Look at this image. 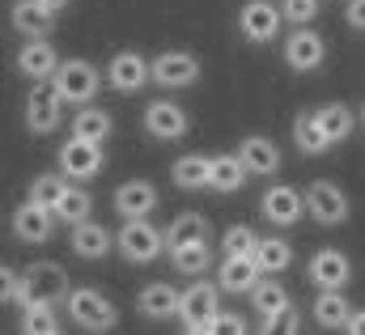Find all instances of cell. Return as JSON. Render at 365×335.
I'll use <instances>...</instances> for the list:
<instances>
[{"instance_id":"cell-9","label":"cell","mask_w":365,"mask_h":335,"mask_svg":"<svg viewBox=\"0 0 365 335\" xmlns=\"http://www.w3.org/2000/svg\"><path fill=\"white\" fill-rule=\"evenodd\" d=\"M56 225H60V221H56V212H51L47 204H34V200L17 204V208H13V217H9L13 238H17V242H26V247H34V242H51Z\"/></svg>"},{"instance_id":"cell-13","label":"cell","mask_w":365,"mask_h":335,"mask_svg":"<svg viewBox=\"0 0 365 335\" xmlns=\"http://www.w3.org/2000/svg\"><path fill=\"white\" fill-rule=\"evenodd\" d=\"M106 81H110L115 93H140L153 81V60H145L140 51H115L110 68H106Z\"/></svg>"},{"instance_id":"cell-43","label":"cell","mask_w":365,"mask_h":335,"mask_svg":"<svg viewBox=\"0 0 365 335\" xmlns=\"http://www.w3.org/2000/svg\"><path fill=\"white\" fill-rule=\"evenodd\" d=\"M349 331H353V335H365V310H353V319H349Z\"/></svg>"},{"instance_id":"cell-44","label":"cell","mask_w":365,"mask_h":335,"mask_svg":"<svg viewBox=\"0 0 365 335\" xmlns=\"http://www.w3.org/2000/svg\"><path fill=\"white\" fill-rule=\"evenodd\" d=\"M43 4H47V9H56V13H64V9H68L73 0H43Z\"/></svg>"},{"instance_id":"cell-26","label":"cell","mask_w":365,"mask_h":335,"mask_svg":"<svg viewBox=\"0 0 365 335\" xmlns=\"http://www.w3.org/2000/svg\"><path fill=\"white\" fill-rule=\"evenodd\" d=\"M208 178H212V158L204 153H182L170 166V182L179 191H208Z\"/></svg>"},{"instance_id":"cell-22","label":"cell","mask_w":365,"mask_h":335,"mask_svg":"<svg viewBox=\"0 0 365 335\" xmlns=\"http://www.w3.org/2000/svg\"><path fill=\"white\" fill-rule=\"evenodd\" d=\"M68 247H73L77 259L98 263V259H106V254H110L115 238H110V230H106V225H98V221H81V225H73V230H68Z\"/></svg>"},{"instance_id":"cell-34","label":"cell","mask_w":365,"mask_h":335,"mask_svg":"<svg viewBox=\"0 0 365 335\" xmlns=\"http://www.w3.org/2000/svg\"><path fill=\"white\" fill-rule=\"evenodd\" d=\"M319 123H323V132L331 136V145L349 140L353 128H357V119H353V110H349L344 102H327V106H319Z\"/></svg>"},{"instance_id":"cell-30","label":"cell","mask_w":365,"mask_h":335,"mask_svg":"<svg viewBox=\"0 0 365 335\" xmlns=\"http://www.w3.org/2000/svg\"><path fill=\"white\" fill-rule=\"evenodd\" d=\"M110 132H115V119H110V110H102V106H81L77 115H73V136H86V140H110Z\"/></svg>"},{"instance_id":"cell-5","label":"cell","mask_w":365,"mask_h":335,"mask_svg":"<svg viewBox=\"0 0 365 335\" xmlns=\"http://www.w3.org/2000/svg\"><path fill=\"white\" fill-rule=\"evenodd\" d=\"M259 217H264L272 230H293V225H302V217H310V212H306V191H297V187H289V182H272V187L259 195Z\"/></svg>"},{"instance_id":"cell-17","label":"cell","mask_w":365,"mask_h":335,"mask_svg":"<svg viewBox=\"0 0 365 335\" xmlns=\"http://www.w3.org/2000/svg\"><path fill=\"white\" fill-rule=\"evenodd\" d=\"M56 9H47L43 0H13L9 4V21L21 38H47L56 30Z\"/></svg>"},{"instance_id":"cell-21","label":"cell","mask_w":365,"mask_h":335,"mask_svg":"<svg viewBox=\"0 0 365 335\" xmlns=\"http://www.w3.org/2000/svg\"><path fill=\"white\" fill-rule=\"evenodd\" d=\"M353 302L344 289H319L314 297V323L327 327V331H349V319H353Z\"/></svg>"},{"instance_id":"cell-25","label":"cell","mask_w":365,"mask_h":335,"mask_svg":"<svg viewBox=\"0 0 365 335\" xmlns=\"http://www.w3.org/2000/svg\"><path fill=\"white\" fill-rule=\"evenodd\" d=\"M238 158H242V166L251 170V174H259V178L280 170V149H276V140H268V136L238 140Z\"/></svg>"},{"instance_id":"cell-45","label":"cell","mask_w":365,"mask_h":335,"mask_svg":"<svg viewBox=\"0 0 365 335\" xmlns=\"http://www.w3.org/2000/svg\"><path fill=\"white\" fill-rule=\"evenodd\" d=\"M361 123H365V106H361Z\"/></svg>"},{"instance_id":"cell-40","label":"cell","mask_w":365,"mask_h":335,"mask_svg":"<svg viewBox=\"0 0 365 335\" xmlns=\"http://www.w3.org/2000/svg\"><path fill=\"white\" fill-rule=\"evenodd\" d=\"M280 13H284V21H293V26H310V21L319 17V0H280Z\"/></svg>"},{"instance_id":"cell-15","label":"cell","mask_w":365,"mask_h":335,"mask_svg":"<svg viewBox=\"0 0 365 335\" xmlns=\"http://www.w3.org/2000/svg\"><path fill=\"white\" fill-rule=\"evenodd\" d=\"M264 280V267L255 254H225L221 267H217V284L225 293H238V297H251V289Z\"/></svg>"},{"instance_id":"cell-23","label":"cell","mask_w":365,"mask_h":335,"mask_svg":"<svg viewBox=\"0 0 365 335\" xmlns=\"http://www.w3.org/2000/svg\"><path fill=\"white\" fill-rule=\"evenodd\" d=\"M26 276H30V284H34V297H47V302H64L68 293H73V284H68V272L60 267V263H30L26 267Z\"/></svg>"},{"instance_id":"cell-6","label":"cell","mask_w":365,"mask_h":335,"mask_svg":"<svg viewBox=\"0 0 365 335\" xmlns=\"http://www.w3.org/2000/svg\"><path fill=\"white\" fill-rule=\"evenodd\" d=\"M51 81L64 93L68 106H86V102L98 98V89H102V73L93 68L90 60H60V68H56Z\"/></svg>"},{"instance_id":"cell-12","label":"cell","mask_w":365,"mask_h":335,"mask_svg":"<svg viewBox=\"0 0 365 335\" xmlns=\"http://www.w3.org/2000/svg\"><path fill=\"white\" fill-rule=\"evenodd\" d=\"M280 21H284V13L276 9L272 0H247L242 13H238V30H242V38L255 43V47L272 43L276 34H280Z\"/></svg>"},{"instance_id":"cell-7","label":"cell","mask_w":365,"mask_h":335,"mask_svg":"<svg viewBox=\"0 0 365 335\" xmlns=\"http://www.w3.org/2000/svg\"><path fill=\"white\" fill-rule=\"evenodd\" d=\"M306 212L314 217V225H323V230H336V225H344L349 221V195L331 182V178H319V182H310L306 187Z\"/></svg>"},{"instance_id":"cell-16","label":"cell","mask_w":365,"mask_h":335,"mask_svg":"<svg viewBox=\"0 0 365 335\" xmlns=\"http://www.w3.org/2000/svg\"><path fill=\"white\" fill-rule=\"evenodd\" d=\"M200 81V60L191 51H162L153 60V85L162 89H191Z\"/></svg>"},{"instance_id":"cell-35","label":"cell","mask_w":365,"mask_h":335,"mask_svg":"<svg viewBox=\"0 0 365 335\" xmlns=\"http://www.w3.org/2000/svg\"><path fill=\"white\" fill-rule=\"evenodd\" d=\"M255 259H259L264 276H280V272L293 263V247H289V242H280V234H272V238H259Z\"/></svg>"},{"instance_id":"cell-36","label":"cell","mask_w":365,"mask_h":335,"mask_svg":"<svg viewBox=\"0 0 365 335\" xmlns=\"http://www.w3.org/2000/svg\"><path fill=\"white\" fill-rule=\"evenodd\" d=\"M64 178H68L64 170H56V174H34V178H30V191H26V200L56 208V204H60V195H64V187H68Z\"/></svg>"},{"instance_id":"cell-3","label":"cell","mask_w":365,"mask_h":335,"mask_svg":"<svg viewBox=\"0 0 365 335\" xmlns=\"http://www.w3.org/2000/svg\"><path fill=\"white\" fill-rule=\"evenodd\" d=\"M64 93L56 89V81H34L30 85V93H26V106H21V115H26V128L34 132V136H51V132H60V123H64Z\"/></svg>"},{"instance_id":"cell-31","label":"cell","mask_w":365,"mask_h":335,"mask_svg":"<svg viewBox=\"0 0 365 335\" xmlns=\"http://www.w3.org/2000/svg\"><path fill=\"white\" fill-rule=\"evenodd\" d=\"M170 267L179 272V276H204L208 267H212V251H208V242H191V247H170Z\"/></svg>"},{"instance_id":"cell-37","label":"cell","mask_w":365,"mask_h":335,"mask_svg":"<svg viewBox=\"0 0 365 335\" xmlns=\"http://www.w3.org/2000/svg\"><path fill=\"white\" fill-rule=\"evenodd\" d=\"M4 276V289H0V302L4 306H13V310H26L30 302H34V284H30V276L26 272H0Z\"/></svg>"},{"instance_id":"cell-32","label":"cell","mask_w":365,"mask_h":335,"mask_svg":"<svg viewBox=\"0 0 365 335\" xmlns=\"http://www.w3.org/2000/svg\"><path fill=\"white\" fill-rule=\"evenodd\" d=\"M21 331H26V335H56V331H60L56 302H47V297H34V302L21 310Z\"/></svg>"},{"instance_id":"cell-38","label":"cell","mask_w":365,"mask_h":335,"mask_svg":"<svg viewBox=\"0 0 365 335\" xmlns=\"http://www.w3.org/2000/svg\"><path fill=\"white\" fill-rule=\"evenodd\" d=\"M255 247H259V234L251 225H242V221L221 234V251L225 254H255Z\"/></svg>"},{"instance_id":"cell-33","label":"cell","mask_w":365,"mask_h":335,"mask_svg":"<svg viewBox=\"0 0 365 335\" xmlns=\"http://www.w3.org/2000/svg\"><path fill=\"white\" fill-rule=\"evenodd\" d=\"M166 242L170 247H191V242H208V221L200 212H179L166 225Z\"/></svg>"},{"instance_id":"cell-24","label":"cell","mask_w":365,"mask_h":335,"mask_svg":"<svg viewBox=\"0 0 365 335\" xmlns=\"http://www.w3.org/2000/svg\"><path fill=\"white\" fill-rule=\"evenodd\" d=\"M247 178H251V170L242 166L238 153H212V178H208V191H217V195H234V191H242Z\"/></svg>"},{"instance_id":"cell-19","label":"cell","mask_w":365,"mask_h":335,"mask_svg":"<svg viewBox=\"0 0 365 335\" xmlns=\"http://www.w3.org/2000/svg\"><path fill=\"white\" fill-rule=\"evenodd\" d=\"M56 68H60V56H56V47H51L47 38H30V43L17 51V73L30 77V81H51Z\"/></svg>"},{"instance_id":"cell-8","label":"cell","mask_w":365,"mask_h":335,"mask_svg":"<svg viewBox=\"0 0 365 335\" xmlns=\"http://www.w3.org/2000/svg\"><path fill=\"white\" fill-rule=\"evenodd\" d=\"M327 60V38L310 26H293V34L284 38V64L293 73H319Z\"/></svg>"},{"instance_id":"cell-1","label":"cell","mask_w":365,"mask_h":335,"mask_svg":"<svg viewBox=\"0 0 365 335\" xmlns=\"http://www.w3.org/2000/svg\"><path fill=\"white\" fill-rule=\"evenodd\" d=\"M221 284L212 289L208 280H191L182 289V306H179V323L182 331L191 335H212L217 331V314H221Z\"/></svg>"},{"instance_id":"cell-28","label":"cell","mask_w":365,"mask_h":335,"mask_svg":"<svg viewBox=\"0 0 365 335\" xmlns=\"http://www.w3.org/2000/svg\"><path fill=\"white\" fill-rule=\"evenodd\" d=\"M51 212H56V221H60V225H68V230H73V225L90 221L93 195L81 187V182H68V187H64V195H60V204H56Z\"/></svg>"},{"instance_id":"cell-42","label":"cell","mask_w":365,"mask_h":335,"mask_svg":"<svg viewBox=\"0 0 365 335\" xmlns=\"http://www.w3.org/2000/svg\"><path fill=\"white\" fill-rule=\"evenodd\" d=\"M217 331L238 335V331H247V323H242V319H234V314H217Z\"/></svg>"},{"instance_id":"cell-29","label":"cell","mask_w":365,"mask_h":335,"mask_svg":"<svg viewBox=\"0 0 365 335\" xmlns=\"http://www.w3.org/2000/svg\"><path fill=\"white\" fill-rule=\"evenodd\" d=\"M289 306H293V297H289V289H284L276 276H264V280L251 289V310H255L259 319L280 314V310H289Z\"/></svg>"},{"instance_id":"cell-27","label":"cell","mask_w":365,"mask_h":335,"mask_svg":"<svg viewBox=\"0 0 365 335\" xmlns=\"http://www.w3.org/2000/svg\"><path fill=\"white\" fill-rule=\"evenodd\" d=\"M293 140H297V149H302L306 158H323V153L331 149V136L323 132L319 110H302V115H293Z\"/></svg>"},{"instance_id":"cell-20","label":"cell","mask_w":365,"mask_h":335,"mask_svg":"<svg viewBox=\"0 0 365 335\" xmlns=\"http://www.w3.org/2000/svg\"><path fill=\"white\" fill-rule=\"evenodd\" d=\"M179 306H182V293L175 284L158 280V284H145L136 293V310L140 319H179Z\"/></svg>"},{"instance_id":"cell-18","label":"cell","mask_w":365,"mask_h":335,"mask_svg":"<svg viewBox=\"0 0 365 335\" xmlns=\"http://www.w3.org/2000/svg\"><path fill=\"white\" fill-rule=\"evenodd\" d=\"M153 208H158V187H153L149 178H128V182L115 187V212H119L123 221L149 217Z\"/></svg>"},{"instance_id":"cell-10","label":"cell","mask_w":365,"mask_h":335,"mask_svg":"<svg viewBox=\"0 0 365 335\" xmlns=\"http://www.w3.org/2000/svg\"><path fill=\"white\" fill-rule=\"evenodd\" d=\"M56 166L64 170L73 182H90V178H98V170H102V145L98 140H86V136H68L60 145V153H56Z\"/></svg>"},{"instance_id":"cell-41","label":"cell","mask_w":365,"mask_h":335,"mask_svg":"<svg viewBox=\"0 0 365 335\" xmlns=\"http://www.w3.org/2000/svg\"><path fill=\"white\" fill-rule=\"evenodd\" d=\"M344 21H349V30L365 34V0H349L344 4Z\"/></svg>"},{"instance_id":"cell-4","label":"cell","mask_w":365,"mask_h":335,"mask_svg":"<svg viewBox=\"0 0 365 335\" xmlns=\"http://www.w3.org/2000/svg\"><path fill=\"white\" fill-rule=\"evenodd\" d=\"M64 310H68V319H73L81 331H110V327L119 323L115 302H106L98 289H73V293L64 297Z\"/></svg>"},{"instance_id":"cell-2","label":"cell","mask_w":365,"mask_h":335,"mask_svg":"<svg viewBox=\"0 0 365 335\" xmlns=\"http://www.w3.org/2000/svg\"><path fill=\"white\" fill-rule=\"evenodd\" d=\"M115 251L123 254L128 263H153V259H162L170 251V242H166V230H158L149 217H132L115 234Z\"/></svg>"},{"instance_id":"cell-14","label":"cell","mask_w":365,"mask_h":335,"mask_svg":"<svg viewBox=\"0 0 365 335\" xmlns=\"http://www.w3.org/2000/svg\"><path fill=\"white\" fill-rule=\"evenodd\" d=\"M306 272H310V284H314V289H349V280H353V263H349V254L336 251V247L314 251L310 254V263H306Z\"/></svg>"},{"instance_id":"cell-11","label":"cell","mask_w":365,"mask_h":335,"mask_svg":"<svg viewBox=\"0 0 365 335\" xmlns=\"http://www.w3.org/2000/svg\"><path fill=\"white\" fill-rule=\"evenodd\" d=\"M140 128H145L153 140H182V136H187V128H191V119H187V110H182L179 102L158 98V102H149V106H145Z\"/></svg>"},{"instance_id":"cell-39","label":"cell","mask_w":365,"mask_h":335,"mask_svg":"<svg viewBox=\"0 0 365 335\" xmlns=\"http://www.w3.org/2000/svg\"><path fill=\"white\" fill-rule=\"evenodd\" d=\"M259 331H264V335H297V331H302V319H297V310L289 306V310H280V314L259 319Z\"/></svg>"}]
</instances>
